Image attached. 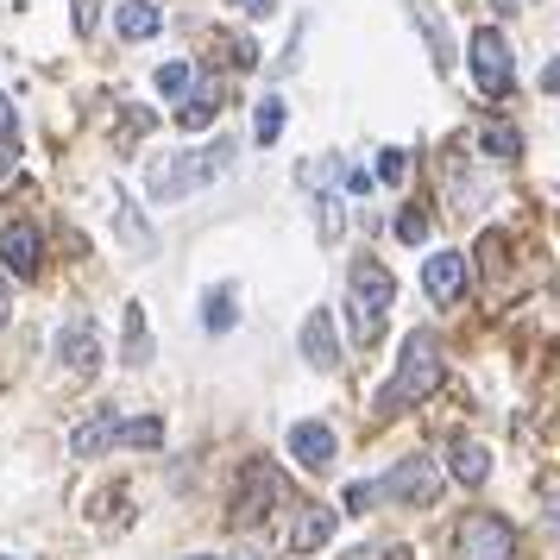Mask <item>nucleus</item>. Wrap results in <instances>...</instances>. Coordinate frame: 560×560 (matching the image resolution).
<instances>
[{"label":"nucleus","instance_id":"nucleus-20","mask_svg":"<svg viewBox=\"0 0 560 560\" xmlns=\"http://www.w3.org/2000/svg\"><path fill=\"white\" fill-rule=\"evenodd\" d=\"M120 359H127L132 372L152 359V328H145V308H139V303L127 308V347H120Z\"/></svg>","mask_w":560,"mask_h":560},{"label":"nucleus","instance_id":"nucleus-11","mask_svg":"<svg viewBox=\"0 0 560 560\" xmlns=\"http://www.w3.org/2000/svg\"><path fill=\"white\" fill-rule=\"evenodd\" d=\"M0 265L13 271V278H38V265H45V240L32 221H13V228H0Z\"/></svg>","mask_w":560,"mask_h":560},{"label":"nucleus","instance_id":"nucleus-26","mask_svg":"<svg viewBox=\"0 0 560 560\" xmlns=\"http://www.w3.org/2000/svg\"><path fill=\"white\" fill-rule=\"evenodd\" d=\"M397 240H409V246H422V240H429V214H422V202L404 208V221H397Z\"/></svg>","mask_w":560,"mask_h":560},{"label":"nucleus","instance_id":"nucleus-3","mask_svg":"<svg viewBox=\"0 0 560 560\" xmlns=\"http://www.w3.org/2000/svg\"><path fill=\"white\" fill-rule=\"evenodd\" d=\"M347 290H353V340H359V347H378L384 315L397 308V278L384 271L378 258H353Z\"/></svg>","mask_w":560,"mask_h":560},{"label":"nucleus","instance_id":"nucleus-6","mask_svg":"<svg viewBox=\"0 0 560 560\" xmlns=\"http://www.w3.org/2000/svg\"><path fill=\"white\" fill-rule=\"evenodd\" d=\"M378 498H390V504H409V510H429L434 498H441V466L422 454L397 459V472H384L378 479Z\"/></svg>","mask_w":560,"mask_h":560},{"label":"nucleus","instance_id":"nucleus-31","mask_svg":"<svg viewBox=\"0 0 560 560\" xmlns=\"http://www.w3.org/2000/svg\"><path fill=\"white\" fill-rule=\"evenodd\" d=\"M233 7H240V13H253V20H265V13H271L278 0H233Z\"/></svg>","mask_w":560,"mask_h":560},{"label":"nucleus","instance_id":"nucleus-21","mask_svg":"<svg viewBox=\"0 0 560 560\" xmlns=\"http://www.w3.org/2000/svg\"><path fill=\"white\" fill-rule=\"evenodd\" d=\"M114 221H120V233H127V246H132V253H158L152 228H145V221L132 214V202H127V196H120V189H114Z\"/></svg>","mask_w":560,"mask_h":560},{"label":"nucleus","instance_id":"nucleus-9","mask_svg":"<svg viewBox=\"0 0 560 560\" xmlns=\"http://www.w3.org/2000/svg\"><path fill=\"white\" fill-rule=\"evenodd\" d=\"M334 529H340V510H328V504H290L283 548H290V555H315V548H322Z\"/></svg>","mask_w":560,"mask_h":560},{"label":"nucleus","instance_id":"nucleus-12","mask_svg":"<svg viewBox=\"0 0 560 560\" xmlns=\"http://www.w3.org/2000/svg\"><path fill=\"white\" fill-rule=\"evenodd\" d=\"M447 472L459 485H485L491 479V447L472 441V434H447Z\"/></svg>","mask_w":560,"mask_h":560},{"label":"nucleus","instance_id":"nucleus-27","mask_svg":"<svg viewBox=\"0 0 560 560\" xmlns=\"http://www.w3.org/2000/svg\"><path fill=\"white\" fill-rule=\"evenodd\" d=\"M404 177H409V152H378V183H390V189H397Z\"/></svg>","mask_w":560,"mask_h":560},{"label":"nucleus","instance_id":"nucleus-16","mask_svg":"<svg viewBox=\"0 0 560 560\" xmlns=\"http://www.w3.org/2000/svg\"><path fill=\"white\" fill-rule=\"evenodd\" d=\"M114 434H120V416L102 409V416H89V422L70 434V454H77V459H102L107 447H114Z\"/></svg>","mask_w":560,"mask_h":560},{"label":"nucleus","instance_id":"nucleus-22","mask_svg":"<svg viewBox=\"0 0 560 560\" xmlns=\"http://www.w3.org/2000/svg\"><path fill=\"white\" fill-rule=\"evenodd\" d=\"M114 441H127V447H158L164 441V422L158 416H120V434Z\"/></svg>","mask_w":560,"mask_h":560},{"label":"nucleus","instance_id":"nucleus-7","mask_svg":"<svg viewBox=\"0 0 560 560\" xmlns=\"http://www.w3.org/2000/svg\"><path fill=\"white\" fill-rule=\"evenodd\" d=\"M466 57H472V77H479L485 95H498L504 102L510 89H516V63H510V45L498 38L491 26L472 32V45H466Z\"/></svg>","mask_w":560,"mask_h":560},{"label":"nucleus","instance_id":"nucleus-8","mask_svg":"<svg viewBox=\"0 0 560 560\" xmlns=\"http://www.w3.org/2000/svg\"><path fill=\"white\" fill-rule=\"evenodd\" d=\"M57 359L77 372V378H95L102 372V334H95V315H70L57 328Z\"/></svg>","mask_w":560,"mask_h":560},{"label":"nucleus","instance_id":"nucleus-37","mask_svg":"<svg viewBox=\"0 0 560 560\" xmlns=\"http://www.w3.org/2000/svg\"><path fill=\"white\" fill-rule=\"evenodd\" d=\"M0 560H13V555H0Z\"/></svg>","mask_w":560,"mask_h":560},{"label":"nucleus","instance_id":"nucleus-15","mask_svg":"<svg viewBox=\"0 0 560 560\" xmlns=\"http://www.w3.org/2000/svg\"><path fill=\"white\" fill-rule=\"evenodd\" d=\"M303 353H308V365H315V372H334V365H340V347H334L328 308H315V315L303 322Z\"/></svg>","mask_w":560,"mask_h":560},{"label":"nucleus","instance_id":"nucleus-33","mask_svg":"<svg viewBox=\"0 0 560 560\" xmlns=\"http://www.w3.org/2000/svg\"><path fill=\"white\" fill-rule=\"evenodd\" d=\"M0 177H13V145H0Z\"/></svg>","mask_w":560,"mask_h":560},{"label":"nucleus","instance_id":"nucleus-1","mask_svg":"<svg viewBox=\"0 0 560 560\" xmlns=\"http://www.w3.org/2000/svg\"><path fill=\"white\" fill-rule=\"evenodd\" d=\"M441 372H447V359H441V334H434V328H409L404 359H397V378L378 390V409H384V416H404V409H416L422 397H434V390H441Z\"/></svg>","mask_w":560,"mask_h":560},{"label":"nucleus","instance_id":"nucleus-24","mask_svg":"<svg viewBox=\"0 0 560 560\" xmlns=\"http://www.w3.org/2000/svg\"><path fill=\"white\" fill-rule=\"evenodd\" d=\"M278 132H283V102L265 95V102H258V145H278Z\"/></svg>","mask_w":560,"mask_h":560},{"label":"nucleus","instance_id":"nucleus-25","mask_svg":"<svg viewBox=\"0 0 560 560\" xmlns=\"http://www.w3.org/2000/svg\"><path fill=\"white\" fill-rule=\"evenodd\" d=\"M189 82H196L189 63H164V70H158V89H164V95H189Z\"/></svg>","mask_w":560,"mask_h":560},{"label":"nucleus","instance_id":"nucleus-19","mask_svg":"<svg viewBox=\"0 0 560 560\" xmlns=\"http://www.w3.org/2000/svg\"><path fill=\"white\" fill-rule=\"evenodd\" d=\"M240 290H233V283H214V290H208V303H202V322H208V334H228L233 322H240Z\"/></svg>","mask_w":560,"mask_h":560},{"label":"nucleus","instance_id":"nucleus-35","mask_svg":"<svg viewBox=\"0 0 560 560\" xmlns=\"http://www.w3.org/2000/svg\"><path fill=\"white\" fill-rule=\"evenodd\" d=\"M0 322H7V290H0Z\"/></svg>","mask_w":560,"mask_h":560},{"label":"nucleus","instance_id":"nucleus-5","mask_svg":"<svg viewBox=\"0 0 560 560\" xmlns=\"http://www.w3.org/2000/svg\"><path fill=\"white\" fill-rule=\"evenodd\" d=\"M454 560H516V529L498 510H466L454 529Z\"/></svg>","mask_w":560,"mask_h":560},{"label":"nucleus","instance_id":"nucleus-17","mask_svg":"<svg viewBox=\"0 0 560 560\" xmlns=\"http://www.w3.org/2000/svg\"><path fill=\"white\" fill-rule=\"evenodd\" d=\"M114 26H120V38H127V45H139V38H158L164 13H158V0H120Z\"/></svg>","mask_w":560,"mask_h":560},{"label":"nucleus","instance_id":"nucleus-32","mask_svg":"<svg viewBox=\"0 0 560 560\" xmlns=\"http://www.w3.org/2000/svg\"><path fill=\"white\" fill-rule=\"evenodd\" d=\"M491 13H498V20H510V13H523V0H491Z\"/></svg>","mask_w":560,"mask_h":560},{"label":"nucleus","instance_id":"nucleus-30","mask_svg":"<svg viewBox=\"0 0 560 560\" xmlns=\"http://www.w3.org/2000/svg\"><path fill=\"white\" fill-rule=\"evenodd\" d=\"M0 145H13V102L0 95Z\"/></svg>","mask_w":560,"mask_h":560},{"label":"nucleus","instance_id":"nucleus-13","mask_svg":"<svg viewBox=\"0 0 560 560\" xmlns=\"http://www.w3.org/2000/svg\"><path fill=\"white\" fill-rule=\"evenodd\" d=\"M422 290H429L434 303H459V290H466V258L434 253L429 265H422Z\"/></svg>","mask_w":560,"mask_h":560},{"label":"nucleus","instance_id":"nucleus-10","mask_svg":"<svg viewBox=\"0 0 560 560\" xmlns=\"http://www.w3.org/2000/svg\"><path fill=\"white\" fill-rule=\"evenodd\" d=\"M290 459H296L303 472H334L340 441H334L328 422H296V429H290Z\"/></svg>","mask_w":560,"mask_h":560},{"label":"nucleus","instance_id":"nucleus-23","mask_svg":"<svg viewBox=\"0 0 560 560\" xmlns=\"http://www.w3.org/2000/svg\"><path fill=\"white\" fill-rule=\"evenodd\" d=\"M479 145L485 152H498V158H523V132L510 127V120H491V127L479 132Z\"/></svg>","mask_w":560,"mask_h":560},{"label":"nucleus","instance_id":"nucleus-34","mask_svg":"<svg viewBox=\"0 0 560 560\" xmlns=\"http://www.w3.org/2000/svg\"><path fill=\"white\" fill-rule=\"evenodd\" d=\"M548 523H560V491H555V498H548Z\"/></svg>","mask_w":560,"mask_h":560},{"label":"nucleus","instance_id":"nucleus-4","mask_svg":"<svg viewBox=\"0 0 560 560\" xmlns=\"http://www.w3.org/2000/svg\"><path fill=\"white\" fill-rule=\"evenodd\" d=\"M271 510H290V479L278 472V459H253L233 485V529H258Z\"/></svg>","mask_w":560,"mask_h":560},{"label":"nucleus","instance_id":"nucleus-29","mask_svg":"<svg viewBox=\"0 0 560 560\" xmlns=\"http://www.w3.org/2000/svg\"><path fill=\"white\" fill-rule=\"evenodd\" d=\"M95 20H102V0H77V32L82 38L95 32Z\"/></svg>","mask_w":560,"mask_h":560},{"label":"nucleus","instance_id":"nucleus-36","mask_svg":"<svg viewBox=\"0 0 560 560\" xmlns=\"http://www.w3.org/2000/svg\"><path fill=\"white\" fill-rule=\"evenodd\" d=\"M189 560H214V555H189Z\"/></svg>","mask_w":560,"mask_h":560},{"label":"nucleus","instance_id":"nucleus-28","mask_svg":"<svg viewBox=\"0 0 560 560\" xmlns=\"http://www.w3.org/2000/svg\"><path fill=\"white\" fill-rule=\"evenodd\" d=\"M372 504H378V485H353V491H347V510H340V516H365Z\"/></svg>","mask_w":560,"mask_h":560},{"label":"nucleus","instance_id":"nucleus-2","mask_svg":"<svg viewBox=\"0 0 560 560\" xmlns=\"http://www.w3.org/2000/svg\"><path fill=\"white\" fill-rule=\"evenodd\" d=\"M240 158V145L233 139H214V145H202V152H177V158H158L152 164V202H177V196H189V189H202V183L228 177V164Z\"/></svg>","mask_w":560,"mask_h":560},{"label":"nucleus","instance_id":"nucleus-14","mask_svg":"<svg viewBox=\"0 0 560 560\" xmlns=\"http://www.w3.org/2000/svg\"><path fill=\"white\" fill-rule=\"evenodd\" d=\"M214 107H221V82H202V77H196V82H189V95H183V107L171 114V120H177L183 132H202L208 120H214Z\"/></svg>","mask_w":560,"mask_h":560},{"label":"nucleus","instance_id":"nucleus-18","mask_svg":"<svg viewBox=\"0 0 560 560\" xmlns=\"http://www.w3.org/2000/svg\"><path fill=\"white\" fill-rule=\"evenodd\" d=\"M409 20H416V26H422V38H429V51H434V70H454V38H447V20H434V13L422 7V0L409 7Z\"/></svg>","mask_w":560,"mask_h":560}]
</instances>
